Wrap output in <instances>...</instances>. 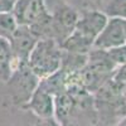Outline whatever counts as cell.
<instances>
[{
	"label": "cell",
	"instance_id": "obj_1",
	"mask_svg": "<svg viewBox=\"0 0 126 126\" xmlns=\"http://www.w3.org/2000/svg\"><path fill=\"white\" fill-rule=\"evenodd\" d=\"M63 49L53 38H39L27 61L39 79H44L62 68Z\"/></svg>",
	"mask_w": 126,
	"mask_h": 126
},
{
	"label": "cell",
	"instance_id": "obj_2",
	"mask_svg": "<svg viewBox=\"0 0 126 126\" xmlns=\"http://www.w3.org/2000/svg\"><path fill=\"white\" fill-rule=\"evenodd\" d=\"M39 82L40 79L30 69L28 63H20L13 71L9 79L4 83L10 102L14 106L23 109L38 88Z\"/></svg>",
	"mask_w": 126,
	"mask_h": 126
},
{
	"label": "cell",
	"instance_id": "obj_3",
	"mask_svg": "<svg viewBox=\"0 0 126 126\" xmlns=\"http://www.w3.org/2000/svg\"><path fill=\"white\" fill-rule=\"evenodd\" d=\"M46 4L52 16L53 39L61 44L75 30L79 19V13L66 0H52L50 4L47 1Z\"/></svg>",
	"mask_w": 126,
	"mask_h": 126
},
{
	"label": "cell",
	"instance_id": "obj_4",
	"mask_svg": "<svg viewBox=\"0 0 126 126\" xmlns=\"http://www.w3.org/2000/svg\"><path fill=\"white\" fill-rule=\"evenodd\" d=\"M126 44V20L121 18H109L102 32L94 39L93 48L110 50Z\"/></svg>",
	"mask_w": 126,
	"mask_h": 126
},
{
	"label": "cell",
	"instance_id": "obj_5",
	"mask_svg": "<svg viewBox=\"0 0 126 126\" xmlns=\"http://www.w3.org/2000/svg\"><path fill=\"white\" fill-rule=\"evenodd\" d=\"M38 40L39 37L29 27L18 25V28L9 39L14 58L20 63H27L30 52L33 50Z\"/></svg>",
	"mask_w": 126,
	"mask_h": 126
},
{
	"label": "cell",
	"instance_id": "obj_6",
	"mask_svg": "<svg viewBox=\"0 0 126 126\" xmlns=\"http://www.w3.org/2000/svg\"><path fill=\"white\" fill-rule=\"evenodd\" d=\"M107 20H109V16L102 10L90 9L83 12L79 15V19L77 22L75 30H77L83 37H86L87 39L92 40L94 43V39L102 32Z\"/></svg>",
	"mask_w": 126,
	"mask_h": 126
},
{
	"label": "cell",
	"instance_id": "obj_7",
	"mask_svg": "<svg viewBox=\"0 0 126 126\" xmlns=\"http://www.w3.org/2000/svg\"><path fill=\"white\" fill-rule=\"evenodd\" d=\"M30 110L37 117L46 119L54 116V96L49 91L38 86L28 103L23 107Z\"/></svg>",
	"mask_w": 126,
	"mask_h": 126
},
{
	"label": "cell",
	"instance_id": "obj_8",
	"mask_svg": "<svg viewBox=\"0 0 126 126\" xmlns=\"http://www.w3.org/2000/svg\"><path fill=\"white\" fill-rule=\"evenodd\" d=\"M19 64L20 62H18L13 56L9 40L0 38V82L5 83Z\"/></svg>",
	"mask_w": 126,
	"mask_h": 126
},
{
	"label": "cell",
	"instance_id": "obj_9",
	"mask_svg": "<svg viewBox=\"0 0 126 126\" xmlns=\"http://www.w3.org/2000/svg\"><path fill=\"white\" fill-rule=\"evenodd\" d=\"M61 48L64 52L76 54H88L93 48V42L83 37L77 30H73L72 33L61 43Z\"/></svg>",
	"mask_w": 126,
	"mask_h": 126
},
{
	"label": "cell",
	"instance_id": "obj_10",
	"mask_svg": "<svg viewBox=\"0 0 126 126\" xmlns=\"http://www.w3.org/2000/svg\"><path fill=\"white\" fill-rule=\"evenodd\" d=\"M18 25L13 13H0V38L9 40Z\"/></svg>",
	"mask_w": 126,
	"mask_h": 126
},
{
	"label": "cell",
	"instance_id": "obj_11",
	"mask_svg": "<svg viewBox=\"0 0 126 126\" xmlns=\"http://www.w3.org/2000/svg\"><path fill=\"white\" fill-rule=\"evenodd\" d=\"M103 13L109 18H121L126 20V0H107Z\"/></svg>",
	"mask_w": 126,
	"mask_h": 126
},
{
	"label": "cell",
	"instance_id": "obj_12",
	"mask_svg": "<svg viewBox=\"0 0 126 126\" xmlns=\"http://www.w3.org/2000/svg\"><path fill=\"white\" fill-rule=\"evenodd\" d=\"M107 53L116 67L126 63V44L120 46L117 48H112V49L107 50Z\"/></svg>",
	"mask_w": 126,
	"mask_h": 126
},
{
	"label": "cell",
	"instance_id": "obj_13",
	"mask_svg": "<svg viewBox=\"0 0 126 126\" xmlns=\"http://www.w3.org/2000/svg\"><path fill=\"white\" fill-rule=\"evenodd\" d=\"M111 79L120 83V85H126V63L125 64H120L115 68Z\"/></svg>",
	"mask_w": 126,
	"mask_h": 126
},
{
	"label": "cell",
	"instance_id": "obj_14",
	"mask_svg": "<svg viewBox=\"0 0 126 126\" xmlns=\"http://www.w3.org/2000/svg\"><path fill=\"white\" fill-rule=\"evenodd\" d=\"M29 126H62V124H59V121L54 116L53 117H46V119L37 117V121L30 124Z\"/></svg>",
	"mask_w": 126,
	"mask_h": 126
},
{
	"label": "cell",
	"instance_id": "obj_15",
	"mask_svg": "<svg viewBox=\"0 0 126 126\" xmlns=\"http://www.w3.org/2000/svg\"><path fill=\"white\" fill-rule=\"evenodd\" d=\"M18 0H0V13H13Z\"/></svg>",
	"mask_w": 126,
	"mask_h": 126
},
{
	"label": "cell",
	"instance_id": "obj_16",
	"mask_svg": "<svg viewBox=\"0 0 126 126\" xmlns=\"http://www.w3.org/2000/svg\"><path fill=\"white\" fill-rule=\"evenodd\" d=\"M85 3L88 4L90 6H92L93 9L100 10V6L103 4V0H85Z\"/></svg>",
	"mask_w": 126,
	"mask_h": 126
},
{
	"label": "cell",
	"instance_id": "obj_17",
	"mask_svg": "<svg viewBox=\"0 0 126 126\" xmlns=\"http://www.w3.org/2000/svg\"><path fill=\"white\" fill-rule=\"evenodd\" d=\"M116 126H126V117H125V119H122V120L116 125Z\"/></svg>",
	"mask_w": 126,
	"mask_h": 126
},
{
	"label": "cell",
	"instance_id": "obj_18",
	"mask_svg": "<svg viewBox=\"0 0 126 126\" xmlns=\"http://www.w3.org/2000/svg\"><path fill=\"white\" fill-rule=\"evenodd\" d=\"M125 109H126V94H125Z\"/></svg>",
	"mask_w": 126,
	"mask_h": 126
},
{
	"label": "cell",
	"instance_id": "obj_19",
	"mask_svg": "<svg viewBox=\"0 0 126 126\" xmlns=\"http://www.w3.org/2000/svg\"><path fill=\"white\" fill-rule=\"evenodd\" d=\"M66 1H67V0H66Z\"/></svg>",
	"mask_w": 126,
	"mask_h": 126
}]
</instances>
